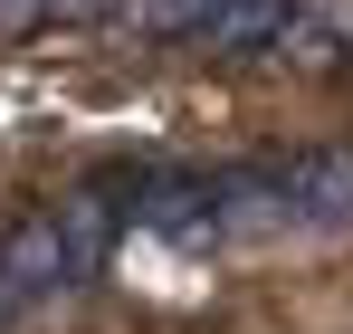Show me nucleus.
Instances as JSON below:
<instances>
[{"mask_svg": "<svg viewBox=\"0 0 353 334\" xmlns=\"http://www.w3.org/2000/svg\"><path fill=\"white\" fill-rule=\"evenodd\" d=\"M325 10L334 0H143L134 19L172 48H210V57H315Z\"/></svg>", "mask_w": 353, "mask_h": 334, "instance_id": "nucleus-1", "label": "nucleus"}]
</instances>
